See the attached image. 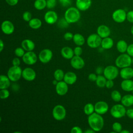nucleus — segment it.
Returning a JSON list of instances; mask_svg holds the SVG:
<instances>
[{"label":"nucleus","mask_w":133,"mask_h":133,"mask_svg":"<svg viewBox=\"0 0 133 133\" xmlns=\"http://www.w3.org/2000/svg\"><path fill=\"white\" fill-rule=\"evenodd\" d=\"M60 4L63 7L69 6L72 4L71 0H58Z\"/></svg>","instance_id":"nucleus-45"},{"label":"nucleus","mask_w":133,"mask_h":133,"mask_svg":"<svg viewBox=\"0 0 133 133\" xmlns=\"http://www.w3.org/2000/svg\"><path fill=\"white\" fill-rule=\"evenodd\" d=\"M21 63L20 59L19 57H15L12 60V64L14 66H20Z\"/></svg>","instance_id":"nucleus-46"},{"label":"nucleus","mask_w":133,"mask_h":133,"mask_svg":"<svg viewBox=\"0 0 133 133\" xmlns=\"http://www.w3.org/2000/svg\"><path fill=\"white\" fill-rule=\"evenodd\" d=\"M73 36H74V35L71 32H66L64 33V34L63 35V37L65 40L69 41L73 39Z\"/></svg>","instance_id":"nucleus-42"},{"label":"nucleus","mask_w":133,"mask_h":133,"mask_svg":"<svg viewBox=\"0 0 133 133\" xmlns=\"http://www.w3.org/2000/svg\"><path fill=\"white\" fill-rule=\"evenodd\" d=\"M107 79L105 77L104 75H98L97 78L96 82V85L100 88H103L104 87H105V84L107 82Z\"/></svg>","instance_id":"nucleus-31"},{"label":"nucleus","mask_w":133,"mask_h":133,"mask_svg":"<svg viewBox=\"0 0 133 133\" xmlns=\"http://www.w3.org/2000/svg\"><path fill=\"white\" fill-rule=\"evenodd\" d=\"M126 115L128 117L131 119H133V109L130 108V109H127L126 110Z\"/></svg>","instance_id":"nucleus-50"},{"label":"nucleus","mask_w":133,"mask_h":133,"mask_svg":"<svg viewBox=\"0 0 133 133\" xmlns=\"http://www.w3.org/2000/svg\"><path fill=\"white\" fill-rule=\"evenodd\" d=\"M131 91H132V95H133V90H132Z\"/></svg>","instance_id":"nucleus-59"},{"label":"nucleus","mask_w":133,"mask_h":133,"mask_svg":"<svg viewBox=\"0 0 133 133\" xmlns=\"http://www.w3.org/2000/svg\"><path fill=\"white\" fill-rule=\"evenodd\" d=\"M127 13L123 9H117L112 14V17L113 20L117 23H122L126 19Z\"/></svg>","instance_id":"nucleus-11"},{"label":"nucleus","mask_w":133,"mask_h":133,"mask_svg":"<svg viewBox=\"0 0 133 133\" xmlns=\"http://www.w3.org/2000/svg\"><path fill=\"white\" fill-rule=\"evenodd\" d=\"M95 106V112L100 115L105 114L109 110L108 104L103 101H99L97 102Z\"/></svg>","instance_id":"nucleus-14"},{"label":"nucleus","mask_w":133,"mask_h":133,"mask_svg":"<svg viewBox=\"0 0 133 133\" xmlns=\"http://www.w3.org/2000/svg\"><path fill=\"white\" fill-rule=\"evenodd\" d=\"M44 20L48 24H53L58 21V15L54 11H48L44 15Z\"/></svg>","instance_id":"nucleus-16"},{"label":"nucleus","mask_w":133,"mask_h":133,"mask_svg":"<svg viewBox=\"0 0 133 133\" xmlns=\"http://www.w3.org/2000/svg\"><path fill=\"white\" fill-rule=\"evenodd\" d=\"M1 29L3 33L6 35L12 34L15 30V26L12 22L9 20L4 21L1 24Z\"/></svg>","instance_id":"nucleus-15"},{"label":"nucleus","mask_w":133,"mask_h":133,"mask_svg":"<svg viewBox=\"0 0 133 133\" xmlns=\"http://www.w3.org/2000/svg\"><path fill=\"white\" fill-rule=\"evenodd\" d=\"M47 1V6L46 7L48 9L54 8L57 4L56 0H46Z\"/></svg>","instance_id":"nucleus-40"},{"label":"nucleus","mask_w":133,"mask_h":133,"mask_svg":"<svg viewBox=\"0 0 133 133\" xmlns=\"http://www.w3.org/2000/svg\"><path fill=\"white\" fill-rule=\"evenodd\" d=\"M91 5V0H76V6L81 11H86Z\"/></svg>","instance_id":"nucleus-19"},{"label":"nucleus","mask_w":133,"mask_h":133,"mask_svg":"<svg viewBox=\"0 0 133 133\" xmlns=\"http://www.w3.org/2000/svg\"><path fill=\"white\" fill-rule=\"evenodd\" d=\"M22 70L20 66L12 65L9 68L7 75L12 82H16L19 81L22 77Z\"/></svg>","instance_id":"nucleus-4"},{"label":"nucleus","mask_w":133,"mask_h":133,"mask_svg":"<svg viewBox=\"0 0 133 133\" xmlns=\"http://www.w3.org/2000/svg\"><path fill=\"white\" fill-rule=\"evenodd\" d=\"M74 55L75 56H81V55L83 53V49L82 48L79 46H76L74 49Z\"/></svg>","instance_id":"nucleus-41"},{"label":"nucleus","mask_w":133,"mask_h":133,"mask_svg":"<svg viewBox=\"0 0 133 133\" xmlns=\"http://www.w3.org/2000/svg\"><path fill=\"white\" fill-rule=\"evenodd\" d=\"M6 3L10 6H15L17 4L19 0H5Z\"/></svg>","instance_id":"nucleus-51"},{"label":"nucleus","mask_w":133,"mask_h":133,"mask_svg":"<svg viewBox=\"0 0 133 133\" xmlns=\"http://www.w3.org/2000/svg\"><path fill=\"white\" fill-rule=\"evenodd\" d=\"M15 55L19 58H22L23 55H24L25 50L21 47H17L15 50Z\"/></svg>","instance_id":"nucleus-37"},{"label":"nucleus","mask_w":133,"mask_h":133,"mask_svg":"<svg viewBox=\"0 0 133 133\" xmlns=\"http://www.w3.org/2000/svg\"><path fill=\"white\" fill-rule=\"evenodd\" d=\"M102 38L97 33L89 35L87 38L86 43L87 45L91 48H96L101 46Z\"/></svg>","instance_id":"nucleus-8"},{"label":"nucleus","mask_w":133,"mask_h":133,"mask_svg":"<svg viewBox=\"0 0 133 133\" xmlns=\"http://www.w3.org/2000/svg\"><path fill=\"white\" fill-rule=\"evenodd\" d=\"M128 45L126 42L121 39L118 41L116 44V49L117 51L121 53H124L127 51Z\"/></svg>","instance_id":"nucleus-30"},{"label":"nucleus","mask_w":133,"mask_h":133,"mask_svg":"<svg viewBox=\"0 0 133 133\" xmlns=\"http://www.w3.org/2000/svg\"><path fill=\"white\" fill-rule=\"evenodd\" d=\"M10 82H11L7 75H1L0 76V89H8L10 86Z\"/></svg>","instance_id":"nucleus-25"},{"label":"nucleus","mask_w":133,"mask_h":133,"mask_svg":"<svg viewBox=\"0 0 133 133\" xmlns=\"http://www.w3.org/2000/svg\"><path fill=\"white\" fill-rule=\"evenodd\" d=\"M121 133H130V131L126 129H122V130L121 131Z\"/></svg>","instance_id":"nucleus-55"},{"label":"nucleus","mask_w":133,"mask_h":133,"mask_svg":"<svg viewBox=\"0 0 133 133\" xmlns=\"http://www.w3.org/2000/svg\"><path fill=\"white\" fill-rule=\"evenodd\" d=\"M115 63L117 68L121 69L130 66L132 63V58L128 54L122 53L116 58Z\"/></svg>","instance_id":"nucleus-3"},{"label":"nucleus","mask_w":133,"mask_h":133,"mask_svg":"<svg viewBox=\"0 0 133 133\" xmlns=\"http://www.w3.org/2000/svg\"><path fill=\"white\" fill-rule=\"evenodd\" d=\"M94 132H95V131L90 128V129H86V130L84 131V133H94Z\"/></svg>","instance_id":"nucleus-54"},{"label":"nucleus","mask_w":133,"mask_h":133,"mask_svg":"<svg viewBox=\"0 0 133 133\" xmlns=\"http://www.w3.org/2000/svg\"><path fill=\"white\" fill-rule=\"evenodd\" d=\"M130 32H131V33L133 35V25L132 26V27L131 28V29H130Z\"/></svg>","instance_id":"nucleus-57"},{"label":"nucleus","mask_w":133,"mask_h":133,"mask_svg":"<svg viewBox=\"0 0 133 133\" xmlns=\"http://www.w3.org/2000/svg\"><path fill=\"white\" fill-rule=\"evenodd\" d=\"M61 55L63 58L66 59H71L74 56V50L70 47L65 46L61 49Z\"/></svg>","instance_id":"nucleus-22"},{"label":"nucleus","mask_w":133,"mask_h":133,"mask_svg":"<svg viewBox=\"0 0 133 133\" xmlns=\"http://www.w3.org/2000/svg\"><path fill=\"white\" fill-rule=\"evenodd\" d=\"M126 110L122 104L114 105L110 110L111 116L115 118H121L126 115Z\"/></svg>","instance_id":"nucleus-5"},{"label":"nucleus","mask_w":133,"mask_h":133,"mask_svg":"<svg viewBox=\"0 0 133 133\" xmlns=\"http://www.w3.org/2000/svg\"><path fill=\"white\" fill-rule=\"evenodd\" d=\"M64 73L63 71L60 69H58L56 70L54 73V78L57 80L58 82L61 81L63 80Z\"/></svg>","instance_id":"nucleus-34"},{"label":"nucleus","mask_w":133,"mask_h":133,"mask_svg":"<svg viewBox=\"0 0 133 133\" xmlns=\"http://www.w3.org/2000/svg\"><path fill=\"white\" fill-rule=\"evenodd\" d=\"M126 19L128 22L133 23V10H130L127 13Z\"/></svg>","instance_id":"nucleus-43"},{"label":"nucleus","mask_w":133,"mask_h":133,"mask_svg":"<svg viewBox=\"0 0 133 133\" xmlns=\"http://www.w3.org/2000/svg\"><path fill=\"white\" fill-rule=\"evenodd\" d=\"M23 62L29 65L35 64L37 61V56L33 51H26L22 58Z\"/></svg>","instance_id":"nucleus-10"},{"label":"nucleus","mask_w":133,"mask_h":133,"mask_svg":"<svg viewBox=\"0 0 133 133\" xmlns=\"http://www.w3.org/2000/svg\"><path fill=\"white\" fill-rule=\"evenodd\" d=\"M72 40L74 43L77 46H81L83 45L85 43V39L83 35L79 33H76L74 34Z\"/></svg>","instance_id":"nucleus-28"},{"label":"nucleus","mask_w":133,"mask_h":133,"mask_svg":"<svg viewBox=\"0 0 133 133\" xmlns=\"http://www.w3.org/2000/svg\"><path fill=\"white\" fill-rule=\"evenodd\" d=\"M77 78V75L74 72L69 71L64 74L63 81L68 85H73L76 83Z\"/></svg>","instance_id":"nucleus-20"},{"label":"nucleus","mask_w":133,"mask_h":133,"mask_svg":"<svg viewBox=\"0 0 133 133\" xmlns=\"http://www.w3.org/2000/svg\"><path fill=\"white\" fill-rule=\"evenodd\" d=\"M70 64L74 69L80 70L84 67L85 63L84 59L81 56L74 55L71 59Z\"/></svg>","instance_id":"nucleus-13"},{"label":"nucleus","mask_w":133,"mask_h":133,"mask_svg":"<svg viewBox=\"0 0 133 133\" xmlns=\"http://www.w3.org/2000/svg\"><path fill=\"white\" fill-rule=\"evenodd\" d=\"M4 48V43L2 39L0 40V52H2Z\"/></svg>","instance_id":"nucleus-53"},{"label":"nucleus","mask_w":133,"mask_h":133,"mask_svg":"<svg viewBox=\"0 0 133 133\" xmlns=\"http://www.w3.org/2000/svg\"><path fill=\"white\" fill-rule=\"evenodd\" d=\"M10 92L7 89H1L0 90V98L2 99H6L9 97Z\"/></svg>","instance_id":"nucleus-38"},{"label":"nucleus","mask_w":133,"mask_h":133,"mask_svg":"<svg viewBox=\"0 0 133 133\" xmlns=\"http://www.w3.org/2000/svg\"><path fill=\"white\" fill-rule=\"evenodd\" d=\"M36 77V73L34 70L31 68L27 67L22 70V77L26 81H34Z\"/></svg>","instance_id":"nucleus-12"},{"label":"nucleus","mask_w":133,"mask_h":133,"mask_svg":"<svg viewBox=\"0 0 133 133\" xmlns=\"http://www.w3.org/2000/svg\"><path fill=\"white\" fill-rule=\"evenodd\" d=\"M119 75L123 79H130L133 77V69L129 66L122 68Z\"/></svg>","instance_id":"nucleus-21"},{"label":"nucleus","mask_w":133,"mask_h":133,"mask_svg":"<svg viewBox=\"0 0 133 133\" xmlns=\"http://www.w3.org/2000/svg\"><path fill=\"white\" fill-rule=\"evenodd\" d=\"M71 133H82L83 130L82 128L78 126H74L71 129Z\"/></svg>","instance_id":"nucleus-44"},{"label":"nucleus","mask_w":133,"mask_h":133,"mask_svg":"<svg viewBox=\"0 0 133 133\" xmlns=\"http://www.w3.org/2000/svg\"><path fill=\"white\" fill-rule=\"evenodd\" d=\"M97 76L98 75L96 74V73H90L89 75H88V78L89 81H92V82H95L97 79Z\"/></svg>","instance_id":"nucleus-47"},{"label":"nucleus","mask_w":133,"mask_h":133,"mask_svg":"<svg viewBox=\"0 0 133 133\" xmlns=\"http://www.w3.org/2000/svg\"><path fill=\"white\" fill-rule=\"evenodd\" d=\"M113 130L115 132H121L122 130V126L119 122H114L112 126Z\"/></svg>","instance_id":"nucleus-36"},{"label":"nucleus","mask_w":133,"mask_h":133,"mask_svg":"<svg viewBox=\"0 0 133 133\" xmlns=\"http://www.w3.org/2000/svg\"><path fill=\"white\" fill-rule=\"evenodd\" d=\"M23 19L26 22H29L32 19V14L30 11H25L22 15Z\"/></svg>","instance_id":"nucleus-39"},{"label":"nucleus","mask_w":133,"mask_h":133,"mask_svg":"<svg viewBox=\"0 0 133 133\" xmlns=\"http://www.w3.org/2000/svg\"><path fill=\"white\" fill-rule=\"evenodd\" d=\"M114 45V41L111 37H107L102 39L101 46L103 49H111Z\"/></svg>","instance_id":"nucleus-26"},{"label":"nucleus","mask_w":133,"mask_h":133,"mask_svg":"<svg viewBox=\"0 0 133 133\" xmlns=\"http://www.w3.org/2000/svg\"><path fill=\"white\" fill-rule=\"evenodd\" d=\"M21 45L25 51H33L35 47L34 42L30 39H23L21 42Z\"/></svg>","instance_id":"nucleus-23"},{"label":"nucleus","mask_w":133,"mask_h":133,"mask_svg":"<svg viewBox=\"0 0 133 133\" xmlns=\"http://www.w3.org/2000/svg\"><path fill=\"white\" fill-rule=\"evenodd\" d=\"M122 104L125 107H129L133 105V95L127 94L122 97L121 99Z\"/></svg>","instance_id":"nucleus-27"},{"label":"nucleus","mask_w":133,"mask_h":133,"mask_svg":"<svg viewBox=\"0 0 133 133\" xmlns=\"http://www.w3.org/2000/svg\"><path fill=\"white\" fill-rule=\"evenodd\" d=\"M68 84L64 81L58 82L57 84L56 85V93L59 96L65 95L68 92Z\"/></svg>","instance_id":"nucleus-17"},{"label":"nucleus","mask_w":133,"mask_h":133,"mask_svg":"<svg viewBox=\"0 0 133 133\" xmlns=\"http://www.w3.org/2000/svg\"><path fill=\"white\" fill-rule=\"evenodd\" d=\"M47 6L46 0H35L34 3V6L35 9L38 10L44 9Z\"/></svg>","instance_id":"nucleus-32"},{"label":"nucleus","mask_w":133,"mask_h":133,"mask_svg":"<svg viewBox=\"0 0 133 133\" xmlns=\"http://www.w3.org/2000/svg\"><path fill=\"white\" fill-rule=\"evenodd\" d=\"M83 111L86 115L89 116L95 112V106L91 103H88L85 105Z\"/></svg>","instance_id":"nucleus-33"},{"label":"nucleus","mask_w":133,"mask_h":133,"mask_svg":"<svg viewBox=\"0 0 133 133\" xmlns=\"http://www.w3.org/2000/svg\"><path fill=\"white\" fill-rule=\"evenodd\" d=\"M127 53L131 57H133V44H131L128 46L127 49Z\"/></svg>","instance_id":"nucleus-49"},{"label":"nucleus","mask_w":133,"mask_h":133,"mask_svg":"<svg viewBox=\"0 0 133 133\" xmlns=\"http://www.w3.org/2000/svg\"><path fill=\"white\" fill-rule=\"evenodd\" d=\"M88 124L90 128L95 132L102 130L104 126V119L101 115L94 112L88 116Z\"/></svg>","instance_id":"nucleus-1"},{"label":"nucleus","mask_w":133,"mask_h":133,"mask_svg":"<svg viewBox=\"0 0 133 133\" xmlns=\"http://www.w3.org/2000/svg\"><path fill=\"white\" fill-rule=\"evenodd\" d=\"M121 88L125 91H131L133 90V81L130 79H123L121 83Z\"/></svg>","instance_id":"nucleus-24"},{"label":"nucleus","mask_w":133,"mask_h":133,"mask_svg":"<svg viewBox=\"0 0 133 133\" xmlns=\"http://www.w3.org/2000/svg\"><path fill=\"white\" fill-rule=\"evenodd\" d=\"M80 18L81 14L77 8L71 7L64 13V19L69 24L77 22L79 21Z\"/></svg>","instance_id":"nucleus-2"},{"label":"nucleus","mask_w":133,"mask_h":133,"mask_svg":"<svg viewBox=\"0 0 133 133\" xmlns=\"http://www.w3.org/2000/svg\"><path fill=\"white\" fill-rule=\"evenodd\" d=\"M53 57L52 51L48 48L42 49L39 53L38 58L42 63H47L50 61Z\"/></svg>","instance_id":"nucleus-9"},{"label":"nucleus","mask_w":133,"mask_h":133,"mask_svg":"<svg viewBox=\"0 0 133 133\" xmlns=\"http://www.w3.org/2000/svg\"><path fill=\"white\" fill-rule=\"evenodd\" d=\"M114 82L112 79H107L106 84H105V87L108 89H111L114 86Z\"/></svg>","instance_id":"nucleus-48"},{"label":"nucleus","mask_w":133,"mask_h":133,"mask_svg":"<svg viewBox=\"0 0 133 133\" xmlns=\"http://www.w3.org/2000/svg\"><path fill=\"white\" fill-rule=\"evenodd\" d=\"M66 114L65 108L61 104H57L54 107L52 111L54 118L57 121H62L65 118Z\"/></svg>","instance_id":"nucleus-6"},{"label":"nucleus","mask_w":133,"mask_h":133,"mask_svg":"<svg viewBox=\"0 0 133 133\" xmlns=\"http://www.w3.org/2000/svg\"><path fill=\"white\" fill-rule=\"evenodd\" d=\"M97 33L102 38H103L110 36L111 34V30L107 25L102 24L98 27L97 29Z\"/></svg>","instance_id":"nucleus-18"},{"label":"nucleus","mask_w":133,"mask_h":133,"mask_svg":"<svg viewBox=\"0 0 133 133\" xmlns=\"http://www.w3.org/2000/svg\"><path fill=\"white\" fill-rule=\"evenodd\" d=\"M29 22V26L34 30L38 29L40 28L42 26V21L37 18H32L30 21Z\"/></svg>","instance_id":"nucleus-29"},{"label":"nucleus","mask_w":133,"mask_h":133,"mask_svg":"<svg viewBox=\"0 0 133 133\" xmlns=\"http://www.w3.org/2000/svg\"><path fill=\"white\" fill-rule=\"evenodd\" d=\"M103 74L107 79L113 80L118 75L119 71L116 66L108 65L104 69Z\"/></svg>","instance_id":"nucleus-7"},{"label":"nucleus","mask_w":133,"mask_h":133,"mask_svg":"<svg viewBox=\"0 0 133 133\" xmlns=\"http://www.w3.org/2000/svg\"><path fill=\"white\" fill-rule=\"evenodd\" d=\"M58 83V81L57 80L55 79H54V80H53V81H52V84H53V85H55V86Z\"/></svg>","instance_id":"nucleus-56"},{"label":"nucleus","mask_w":133,"mask_h":133,"mask_svg":"<svg viewBox=\"0 0 133 133\" xmlns=\"http://www.w3.org/2000/svg\"><path fill=\"white\" fill-rule=\"evenodd\" d=\"M104 69L101 66H98L96 69V73L97 75H101L102 73H103Z\"/></svg>","instance_id":"nucleus-52"},{"label":"nucleus","mask_w":133,"mask_h":133,"mask_svg":"<svg viewBox=\"0 0 133 133\" xmlns=\"http://www.w3.org/2000/svg\"><path fill=\"white\" fill-rule=\"evenodd\" d=\"M111 97L114 101L116 102L121 101L122 98L121 93L116 90H114L112 91L111 94Z\"/></svg>","instance_id":"nucleus-35"},{"label":"nucleus","mask_w":133,"mask_h":133,"mask_svg":"<svg viewBox=\"0 0 133 133\" xmlns=\"http://www.w3.org/2000/svg\"><path fill=\"white\" fill-rule=\"evenodd\" d=\"M132 63L133 64V57H132Z\"/></svg>","instance_id":"nucleus-58"}]
</instances>
